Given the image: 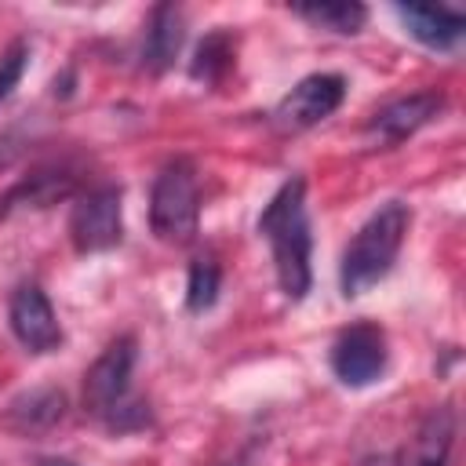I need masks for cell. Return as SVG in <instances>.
<instances>
[{"label":"cell","instance_id":"4fadbf2b","mask_svg":"<svg viewBox=\"0 0 466 466\" xmlns=\"http://www.w3.org/2000/svg\"><path fill=\"white\" fill-rule=\"evenodd\" d=\"M451 437H455L451 411H448V408H437V411L426 419V426L419 430L411 466H444V462H448V451H451Z\"/></svg>","mask_w":466,"mask_h":466},{"label":"cell","instance_id":"2e32d148","mask_svg":"<svg viewBox=\"0 0 466 466\" xmlns=\"http://www.w3.org/2000/svg\"><path fill=\"white\" fill-rule=\"evenodd\" d=\"M40 466H73V462H66V459H44Z\"/></svg>","mask_w":466,"mask_h":466},{"label":"cell","instance_id":"6da1fadb","mask_svg":"<svg viewBox=\"0 0 466 466\" xmlns=\"http://www.w3.org/2000/svg\"><path fill=\"white\" fill-rule=\"evenodd\" d=\"M258 233L269 240L280 291L291 302L306 299L309 280H313V273H309L313 237H309V222H306V182L302 178H288L273 193V200L258 215Z\"/></svg>","mask_w":466,"mask_h":466},{"label":"cell","instance_id":"5b68a950","mask_svg":"<svg viewBox=\"0 0 466 466\" xmlns=\"http://www.w3.org/2000/svg\"><path fill=\"white\" fill-rule=\"evenodd\" d=\"M135 339L124 335L116 342H109L102 350V357L87 368L84 375V408L91 415H102L109 419L113 411L124 408V397H127V382H131V368H135Z\"/></svg>","mask_w":466,"mask_h":466},{"label":"cell","instance_id":"9c48e42d","mask_svg":"<svg viewBox=\"0 0 466 466\" xmlns=\"http://www.w3.org/2000/svg\"><path fill=\"white\" fill-rule=\"evenodd\" d=\"M444 109V95L441 91H415L404 95L390 106H382L371 120H368V135L382 146H397L404 138H411L419 127H426L437 113Z\"/></svg>","mask_w":466,"mask_h":466},{"label":"cell","instance_id":"277c9868","mask_svg":"<svg viewBox=\"0 0 466 466\" xmlns=\"http://www.w3.org/2000/svg\"><path fill=\"white\" fill-rule=\"evenodd\" d=\"M69 240L80 255L109 251L124 240V211H120V189L98 186L87 189L69 215Z\"/></svg>","mask_w":466,"mask_h":466},{"label":"cell","instance_id":"5bb4252c","mask_svg":"<svg viewBox=\"0 0 466 466\" xmlns=\"http://www.w3.org/2000/svg\"><path fill=\"white\" fill-rule=\"evenodd\" d=\"M229 66H233V36L218 29V33H208V36L200 40L189 73H193L197 80H204V84H218V80L229 73Z\"/></svg>","mask_w":466,"mask_h":466},{"label":"cell","instance_id":"3957f363","mask_svg":"<svg viewBox=\"0 0 466 466\" xmlns=\"http://www.w3.org/2000/svg\"><path fill=\"white\" fill-rule=\"evenodd\" d=\"M197 222H200L197 171L186 157L167 160L153 182V193H149V226L160 240L186 244L197 233Z\"/></svg>","mask_w":466,"mask_h":466},{"label":"cell","instance_id":"ba28073f","mask_svg":"<svg viewBox=\"0 0 466 466\" xmlns=\"http://www.w3.org/2000/svg\"><path fill=\"white\" fill-rule=\"evenodd\" d=\"M11 331L15 339L29 350V353H51L62 346V328H58V317L47 302V295L40 291V284H22L15 295H11Z\"/></svg>","mask_w":466,"mask_h":466},{"label":"cell","instance_id":"30bf717a","mask_svg":"<svg viewBox=\"0 0 466 466\" xmlns=\"http://www.w3.org/2000/svg\"><path fill=\"white\" fill-rule=\"evenodd\" d=\"M397 15H400V22L408 25V33H411L419 44L433 47V51H448V47H455V44L462 40V33H466V18H462L459 11H451V7L400 4Z\"/></svg>","mask_w":466,"mask_h":466},{"label":"cell","instance_id":"52a82bcc","mask_svg":"<svg viewBox=\"0 0 466 466\" xmlns=\"http://www.w3.org/2000/svg\"><path fill=\"white\" fill-rule=\"evenodd\" d=\"M331 371L346 386H368L386 371V335L375 324L346 328L331 346Z\"/></svg>","mask_w":466,"mask_h":466},{"label":"cell","instance_id":"8992f818","mask_svg":"<svg viewBox=\"0 0 466 466\" xmlns=\"http://www.w3.org/2000/svg\"><path fill=\"white\" fill-rule=\"evenodd\" d=\"M346 98V80L339 73H313L306 80H299L273 109V120L288 131H302L320 124L324 116H331Z\"/></svg>","mask_w":466,"mask_h":466},{"label":"cell","instance_id":"9a60e30c","mask_svg":"<svg viewBox=\"0 0 466 466\" xmlns=\"http://www.w3.org/2000/svg\"><path fill=\"white\" fill-rule=\"evenodd\" d=\"M218 284H222V273H218L215 258H193L189 262V280H186V306H189V313L211 309L215 299H218Z\"/></svg>","mask_w":466,"mask_h":466},{"label":"cell","instance_id":"8fae6325","mask_svg":"<svg viewBox=\"0 0 466 466\" xmlns=\"http://www.w3.org/2000/svg\"><path fill=\"white\" fill-rule=\"evenodd\" d=\"M182 11L175 4H157L149 15V29H146V47H142V62L149 73H164L178 47H182Z\"/></svg>","mask_w":466,"mask_h":466},{"label":"cell","instance_id":"7a4b0ae2","mask_svg":"<svg viewBox=\"0 0 466 466\" xmlns=\"http://www.w3.org/2000/svg\"><path fill=\"white\" fill-rule=\"evenodd\" d=\"M408 222H411L408 204L390 200L353 233V240L342 251V266H339V284H342L346 299L364 295L371 284H379L393 269L397 251L408 233Z\"/></svg>","mask_w":466,"mask_h":466},{"label":"cell","instance_id":"7c38bea8","mask_svg":"<svg viewBox=\"0 0 466 466\" xmlns=\"http://www.w3.org/2000/svg\"><path fill=\"white\" fill-rule=\"evenodd\" d=\"M295 15H302L306 22L320 25V29H331V33H342V36H353L364 29L368 22V7L364 4H353V0H324V4H295Z\"/></svg>","mask_w":466,"mask_h":466}]
</instances>
